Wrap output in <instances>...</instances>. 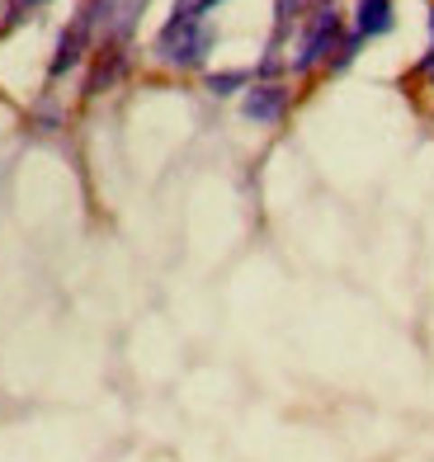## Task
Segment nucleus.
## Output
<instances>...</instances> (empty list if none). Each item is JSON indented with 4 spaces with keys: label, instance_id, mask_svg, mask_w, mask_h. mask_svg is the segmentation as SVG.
Listing matches in <instances>:
<instances>
[{
    "label": "nucleus",
    "instance_id": "obj_1",
    "mask_svg": "<svg viewBox=\"0 0 434 462\" xmlns=\"http://www.w3.org/2000/svg\"><path fill=\"white\" fill-rule=\"evenodd\" d=\"M345 38L349 33H345V14H340L336 0H312L307 14H302V24H298V33H293V57H288V67L293 71L321 67V61H330L340 52Z\"/></svg>",
    "mask_w": 434,
    "mask_h": 462
},
{
    "label": "nucleus",
    "instance_id": "obj_2",
    "mask_svg": "<svg viewBox=\"0 0 434 462\" xmlns=\"http://www.w3.org/2000/svg\"><path fill=\"white\" fill-rule=\"evenodd\" d=\"M217 43L213 33V19H165V29L156 33V61H165V67L175 71H199L203 61H208Z\"/></svg>",
    "mask_w": 434,
    "mask_h": 462
},
{
    "label": "nucleus",
    "instance_id": "obj_3",
    "mask_svg": "<svg viewBox=\"0 0 434 462\" xmlns=\"http://www.w3.org/2000/svg\"><path fill=\"white\" fill-rule=\"evenodd\" d=\"M147 5L152 0H86V5H80V19H86L90 33L105 48H128V38L137 33Z\"/></svg>",
    "mask_w": 434,
    "mask_h": 462
},
{
    "label": "nucleus",
    "instance_id": "obj_4",
    "mask_svg": "<svg viewBox=\"0 0 434 462\" xmlns=\"http://www.w3.org/2000/svg\"><path fill=\"white\" fill-rule=\"evenodd\" d=\"M288 104H293V90L283 86V80H260V86H245L241 95V114L251 123H264V128H274V123H283Z\"/></svg>",
    "mask_w": 434,
    "mask_h": 462
},
{
    "label": "nucleus",
    "instance_id": "obj_5",
    "mask_svg": "<svg viewBox=\"0 0 434 462\" xmlns=\"http://www.w3.org/2000/svg\"><path fill=\"white\" fill-rule=\"evenodd\" d=\"M90 43H95V33H90V24H86V19H71V24L67 29H61V38H57V57H52V80L57 76H67L71 67H76V61H86V52H90Z\"/></svg>",
    "mask_w": 434,
    "mask_h": 462
},
{
    "label": "nucleus",
    "instance_id": "obj_6",
    "mask_svg": "<svg viewBox=\"0 0 434 462\" xmlns=\"http://www.w3.org/2000/svg\"><path fill=\"white\" fill-rule=\"evenodd\" d=\"M392 29H397V5H392V0H359L355 5V24H349V33H355L359 43L383 38Z\"/></svg>",
    "mask_w": 434,
    "mask_h": 462
},
{
    "label": "nucleus",
    "instance_id": "obj_7",
    "mask_svg": "<svg viewBox=\"0 0 434 462\" xmlns=\"http://www.w3.org/2000/svg\"><path fill=\"white\" fill-rule=\"evenodd\" d=\"M123 76H128V52H123V48H99L95 67L86 76V95H105L109 86H118Z\"/></svg>",
    "mask_w": 434,
    "mask_h": 462
},
{
    "label": "nucleus",
    "instance_id": "obj_8",
    "mask_svg": "<svg viewBox=\"0 0 434 462\" xmlns=\"http://www.w3.org/2000/svg\"><path fill=\"white\" fill-rule=\"evenodd\" d=\"M245 86H251V71H213V76H203V90L226 99V95H241Z\"/></svg>",
    "mask_w": 434,
    "mask_h": 462
},
{
    "label": "nucleus",
    "instance_id": "obj_9",
    "mask_svg": "<svg viewBox=\"0 0 434 462\" xmlns=\"http://www.w3.org/2000/svg\"><path fill=\"white\" fill-rule=\"evenodd\" d=\"M48 0H5V24H0V33H10V29H19V24H29V19L43 10Z\"/></svg>",
    "mask_w": 434,
    "mask_h": 462
},
{
    "label": "nucleus",
    "instance_id": "obj_10",
    "mask_svg": "<svg viewBox=\"0 0 434 462\" xmlns=\"http://www.w3.org/2000/svg\"><path fill=\"white\" fill-rule=\"evenodd\" d=\"M217 5H222V0H175L171 14H175V19H208Z\"/></svg>",
    "mask_w": 434,
    "mask_h": 462
},
{
    "label": "nucleus",
    "instance_id": "obj_11",
    "mask_svg": "<svg viewBox=\"0 0 434 462\" xmlns=\"http://www.w3.org/2000/svg\"><path fill=\"white\" fill-rule=\"evenodd\" d=\"M420 76H429V86H434V48H429V57L420 61Z\"/></svg>",
    "mask_w": 434,
    "mask_h": 462
},
{
    "label": "nucleus",
    "instance_id": "obj_12",
    "mask_svg": "<svg viewBox=\"0 0 434 462\" xmlns=\"http://www.w3.org/2000/svg\"><path fill=\"white\" fill-rule=\"evenodd\" d=\"M429 48H434V10H429Z\"/></svg>",
    "mask_w": 434,
    "mask_h": 462
},
{
    "label": "nucleus",
    "instance_id": "obj_13",
    "mask_svg": "<svg viewBox=\"0 0 434 462\" xmlns=\"http://www.w3.org/2000/svg\"><path fill=\"white\" fill-rule=\"evenodd\" d=\"M0 14H5V0H0ZM0 24H5V19H0Z\"/></svg>",
    "mask_w": 434,
    "mask_h": 462
}]
</instances>
